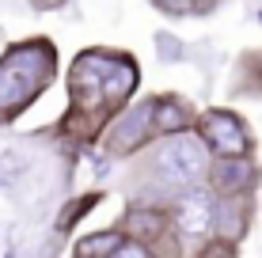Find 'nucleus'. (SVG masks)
<instances>
[{"mask_svg": "<svg viewBox=\"0 0 262 258\" xmlns=\"http://www.w3.org/2000/svg\"><path fill=\"white\" fill-rule=\"evenodd\" d=\"M137 80H141V68L133 65L129 53L84 50L76 61H72V73H69L72 110H69V118H65V129L80 118L84 137H88L99 122L111 118V114L133 95Z\"/></svg>", "mask_w": 262, "mask_h": 258, "instance_id": "f257e3e1", "label": "nucleus"}, {"mask_svg": "<svg viewBox=\"0 0 262 258\" xmlns=\"http://www.w3.org/2000/svg\"><path fill=\"white\" fill-rule=\"evenodd\" d=\"M57 76V50L50 38L19 42L0 57V122H12Z\"/></svg>", "mask_w": 262, "mask_h": 258, "instance_id": "f03ea898", "label": "nucleus"}, {"mask_svg": "<svg viewBox=\"0 0 262 258\" xmlns=\"http://www.w3.org/2000/svg\"><path fill=\"white\" fill-rule=\"evenodd\" d=\"M209 152L205 137H194V133H171L164 145L152 152V171H156V182L171 194H186L198 190L202 179L209 175Z\"/></svg>", "mask_w": 262, "mask_h": 258, "instance_id": "7ed1b4c3", "label": "nucleus"}, {"mask_svg": "<svg viewBox=\"0 0 262 258\" xmlns=\"http://www.w3.org/2000/svg\"><path fill=\"white\" fill-rule=\"evenodd\" d=\"M198 129H202L205 145L216 156H251L255 152V137H251L247 122L232 110H205L198 118Z\"/></svg>", "mask_w": 262, "mask_h": 258, "instance_id": "20e7f679", "label": "nucleus"}, {"mask_svg": "<svg viewBox=\"0 0 262 258\" xmlns=\"http://www.w3.org/2000/svg\"><path fill=\"white\" fill-rule=\"evenodd\" d=\"M152 133H156V99H144L137 106H129L122 114V122L106 133V152L129 156V152H137Z\"/></svg>", "mask_w": 262, "mask_h": 258, "instance_id": "39448f33", "label": "nucleus"}, {"mask_svg": "<svg viewBox=\"0 0 262 258\" xmlns=\"http://www.w3.org/2000/svg\"><path fill=\"white\" fill-rule=\"evenodd\" d=\"M258 167L251 156H216V163L209 167V182L224 198H247L258 186Z\"/></svg>", "mask_w": 262, "mask_h": 258, "instance_id": "423d86ee", "label": "nucleus"}, {"mask_svg": "<svg viewBox=\"0 0 262 258\" xmlns=\"http://www.w3.org/2000/svg\"><path fill=\"white\" fill-rule=\"evenodd\" d=\"M175 224L183 236H205L209 228L216 224V205L209 194H198V190H186L183 201H179V213H175Z\"/></svg>", "mask_w": 262, "mask_h": 258, "instance_id": "0eeeda50", "label": "nucleus"}, {"mask_svg": "<svg viewBox=\"0 0 262 258\" xmlns=\"http://www.w3.org/2000/svg\"><path fill=\"white\" fill-rule=\"evenodd\" d=\"M190 126V106L175 95H156V133H183Z\"/></svg>", "mask_w": 262, "mask_h": 258, "instance_id": "6e6552de", "label": "nucleus"}, {"mask_svg": "<svg viewBox=\"0 0 262 258\" xmlns=\"http://www.w3.org/2000/svg\"><path fill=\"white\" fill-rule=\"evenodd\" d=\"M216 228H221L224 239H239L243 232H247V201H221L216 205Z\"/></svg>", "mask_w": 262, "mask_h": 258, "instance_id": "1a4fd4ad", "label": "nucleus"}, {"mask_svg": "<svg viewBox=\"0 0 262 258\" xmlns=\"http://www.w3.org/2000/svg\"><path fill=\"white\" fill-rule=\"evenodd\" d=\"M164 224H167V217H164L160 209H133L129 217H125V232L137 236V239H144V243L164 232Z\"/></svg>", "mask_w": 262, "mask_h": 258, "instance_id": "9d476101", "label": "nucleus"}, {"mask_svg": "<svg viewBox=\"0 0 262 258\" xmlns=\"http://www.w3.org/2000/svg\"><path fill=\"white\" fill-rule=\"evenodd\" d=\"M122 232H95V236H84L76 243V254L80 258H111L114 251L122 247Z\"/></svg>", "mask_w": 262, "mask_h": 258, "instance_id": "9b49d317", "label": "nucleus"}, {"mask_svg": "<svg viewBox=\"0 0 262 258\" xmlns=\"http://www.w3.org/2000/svg\"><path fill=\"white\" fill-rule=\"evenodd\" d=\"M111 258H156V254L148 251V243H144V239L133 236V239H122V247H118Z\"/></svg>", "mask_w": 262, "mask_h": 258, "instance_id": "f8f14e48", "label": "nucleus"}, {"mask_svg": "<svg viewBox=\"0 0 262 258\" xmlns=\"http://www.w3.org/2000/svg\"><path fill=\"white\" fill-rule=\"evenodd\" d=\"M202 258H236V239H216V243H209L202 251Z\"/></svg>", "mask_w": 262, "mask_h": 258, "instance_id": "ddd939ff", "label": "nucleus"}, {"mask_svg": "<svg viewBox=\"0 0 262 258\" xmlns=\"http://www.w3.org/2000/svg\"><path fill=\"white\" fill-rule=\"evenodd\" d=\"M156 50L164 61H179L183 57V46H179V38H171V34H156Z\"/></svg>", "mask_w": 262, "mask_h": 258, "instance_id": "4468645a", "label": "nucleus"}, {"mask_svg": "<svg viewBox=\"0 0 262 258\" xmlns=\"http://www.w3.org/2000/svg\"><path fill=\"white\" fill-rule=\"evenodd\" d=\"M194 0H156V8H164V12H190Z\"/></svg>", "mask_w": 262, "mask_h": 258, "instance_id": "2eb2a0df", "label": "nucleus"}, {"mask_svg": "<svg viewBox=\"0 0 262 258\" xmlns=\"http://www.w3.org/2000/svg\"><path fill=\"white\" fill-rule=\"evenodd\" d=\"M31 4H34V8H61L65 0H31Z\"/></svg>", "mask_w": 262, "mask_h": 258, "instance_id": "dca6fc26", "label": "nucleus"}]
</instances>
